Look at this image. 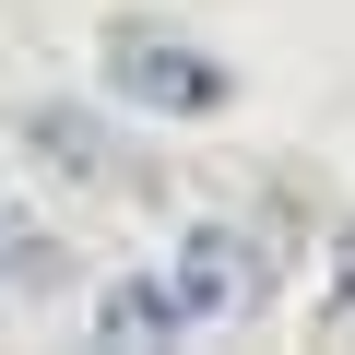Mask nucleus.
<instances>
[{
    "label": "nucleus",
    "instance_id": "39448f33",
    "mask_svg": "<svg viewBox=\"0 0 355 355\" xmlns=\"http://www.w3.org/2000/svg\"><path fill=\"white\" fill-rule=\"evenodd\" d=\"M60 272V237L48 225H12V214H0V284H48Z\"/></svg>",
    "mask_w": 355,
    "mask_h": 355
},
{
    "label": "nucleus",
    "instance_id": "7ed1b4c3",
    "mask_svg": "<svg viewBox=\"0 0 355 355\" xmlns=\"http://www.w3.org/2000/svg\"><path fill=\"white\" fill-rule=\"evenodd\" d=\"M95 331L107 343H178V308H166V272H119L95 296Z\"/></svg>",
    "mask_w": 355,
    "mask_h": 355
},
{
    "label": "nucleus",
    "instance_id": "f03ea898",
    "mask_svg": "<svg viewBox=\"0 0 355 355\" xmlns=\"http://www.w3.org/2000/svg\"><path fill=\"white\" fill-rule=\"evenodd\" d=\"M166 308H178V331L249 320V308H261V249H249L237 225H190V237H178V261H166Z\"/></svg>",
    "mask_w": 355,
    "mask_h": 355
},
{
    "label": "nucleus",
    "instance_id": "f257e3e1",
    "mask_svg": "<svg viewBox=\"0 0 355 355\" xmlns=\"http://www.w3.org/2000/svg\"><path fill=\"white\" fill-rule=\"evenodd\" d=\"M107 95L142 107V119H214L237 95V71L202 48V36H178V24H107Z\"/></svg>",
    "mask_w": 355,
    "mask_h": 355
},
{
    "label": "nucleus",
    "instance_id": "423d86ee",
    "mask_svg": "<svg viewBox=\"0 0 355 355\" xmlns=\"http://www.w3.org/2000/svg\"><path fill=\"white\" fill-rule=\"evenodd\" d=\"M331 331H355V237H343V296H331Z\"/></svg>",
    "mask_w": 355,
    "mask_h": 355
},
{
    "label": "nucleus",
    "instance_id": "20e7f679",
    "mask_svg": "<svg viewBox=\"0 0 355 355\" xmlns=\"http://www.w3.org/2000/svg\"><path fill=\"white\" fill-rule=\"evenodd\" d=\"M24 142H48V166H71V178H107V142H95L71 107H36V119H24Z\"/></svg>",
    "mask_w": 355,
    "mask_h": 355
}]
</instances>
